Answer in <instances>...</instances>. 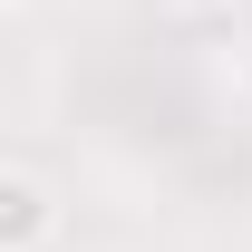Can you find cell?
<instances>
[{"mask_svg": "<svg viewBox=\"0 0 252 252\" xmlns=\"http://www.w3.org/2000/svg\"><path fill=\"white\" fill-rule=\"evenodd\" d=\"M0 20H10V0H0Z\"/></svg>", "mask_w": 252, "mask_h": 252, "instance_id": "2", "label": "cell"}, {"mask_svg": "<svg viewBox=\"0 0 252 252\" xmlns=\"http://www.w3.org/2000/svg\"><path fill=\"white\" fill-rule=\"evenodd\" d=\"M68 233V204L49 175H30V165H0V252H49Z\"/></svg>", "mask_w": 252, "mask_h": 252, "instance_id": "1", "label": "cell"}]
</instances>
